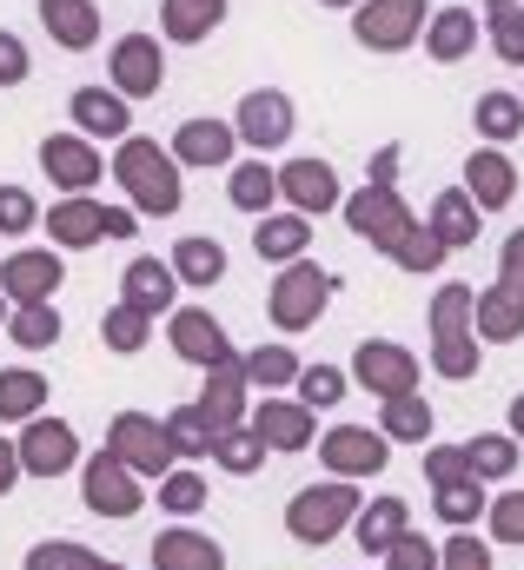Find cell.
I'll use <instances>...</instances> for the list:
<instances>
[{
	"label": "cell",
	"mask_w": 524,
	"mask_h": 570,
	"mask_svg": "<svg viewBox=\"0 0 524 570\" xmlns=\"http://www.w3.org/2000/svg\"><path fill=\"white\" fill-rule=\"evenodd\" d=\"M492 47L505 67H524V20H492Z\"/></svg>",
	"instance_id": "obj_45"
},
{
	"label": "cell",
	"mask_w": 524,
	"mask_h": 570,
	"mask_svg": "<svg viewBox=\"0 0 524 570\" xmlns=\"http://www.w3.org/2000/svg\"><path fill=\"white\" fill-rule=\"evenodd\" d=\"M74 120L94 134V140H120L133 120H127V100L120 94H107V87H87V94H74Z\"/></svg>",
	"instance_id": "obj_14"
},
{
	"label": "cell",
	"mask_w": 524,
	"mask_h": 570,
	"mask_svg": "<svg viewBox=\"0 0 524 570\" xmlns=\"http://www.w3.org/2000/svg\"><path fill=\"white\" fill-rule=\"evenodd\" d=\"M472 40H478V20H472L465 7H445L438 20H425V47H431V60H465Z\"/></svg>",
	"instance_id": "obj_17"
},
{
	"label": "cell",
	"mask_w": 524,
	"mask_h": 570,
	"mask_svg": "<svg viewBox=\"0 0 524 570\" xmlns=\"http://www.w3.org/2000/svg\"><path fill=\"white\" fill-rule=\"evenodd\" d=\"M485 20H524V0H485Z\"/></svg>",
	"instance_id": "obj_54"
},
{
	"label": "cell",
	"mask_w": 524,
	"mask_h": 570,
	"mask_svg": "<svg viewBox=\"0 0 524 570\" xmlns=\"http://www.w3.org/2000/svg\"><path fill=\"white\" fill-rule=\"evenodd\" d=\"M386 431H392V438H425V431H431V412L405 392V399H392V405H386Z\"/></svg>",
	"instance_id": "obj_35"
},
{
	"label": "cell",
	"mask_w": 524,
	"mask_h": 570,
	"mask_svg": "<svg viewBox=\"0 0 524 570\" xmlns=\"http://www.w3.org/2000/svg\"><path fill=\"white\" fill-rule=\"evenodd\" d=\"M220 20H226V0H166V7H159L166 40H206Z\"/></svg>",
	"instance_id": "obj_16"
},
{
	"label": "cell",
	"mask_w": 524,
	"mask_h": 570,
	"mask_svg": "<svg viewBox=\"0 0 524 570\" xmlns=\"http://www.w3.org/2000/svg\"><path fill=\"white\" fill-rule=\"evenodd\" d=\"M114 80H120V100H139V94H159V80H166V60H159V40H146V33H127L120 47H114Z\"/></svg>",
	"instance_id": "obj_7"
},
{
	"label": "cell",
	"mask_w": 524,
	"mask_h": 570,
	"mask_svg": "<svg viewBox=\"0 0 524 570\" xmlns=\"http://www.w3.org/2000/svg\"><path fill=\"white\" fill-rule=\"evenodd\" d=\"M220 273H226V253H220V239H179V253H173V279L213 285Z\"/></svg>",
	"instance_id": "obj_20"
},
{
	"label": "cell",
	"mask_w": 524,
	"mask_h": 570,
	"mask_svg": "<svg viewBox=\"0 0 524 570\" xmlns=\"http://www.w3.org/2000/svg\"><path fill=\"white\" fill-rule=\"evenodd\" d=\"M445 253H452V246H445L438 233H418V226H411V233H405V246H398L392 259L405 266V273H431V266H438Z\"/></svg>",
	"instance_id": "obj_33"
},
{
	"label": "cell",
	"mask_w": 524,
	"mask_h": 570,
	"mask_svg": "<svg viewBox=\"0 0 524 570\" xmlns=\"http://www.w3.org/2000/svg\"><path fill=\"white\" fill-rule=\"evenodd\" d=\"M166 504H173V511H200V504H206V484H200V478H173V484H166Z\"/></svg>",
	"instance_id": "obj_48"
},
{
	"label": "cell",
	"mask_w": 524,
	"mask_h": 570,
	"mask_svg": "<svg viewBox=\"0 0 524 570\" xmlns=\"http://www.w3.org/2000/svg\"><path fill=\"white\" fill-rule=\"evenodd\" d=\"M305 213H285V219H260V233H253V246H260V259H299L305 253Z\"/></svg>",
	"instance_id": "obj_23"
},
{
	"label": "cell",
	"mask_w": 524,
	"mask_h": 570,
	"mask_svg": "<svg viewBox=\"0 0 524 570\" xmlns=\"http://www.w3.org/2000/svg\"><path fill=\"white\" fill-rule=\"evenodd\" d=\"M40 166H47L60 186H74V193L100 179V159H94V146H87V140H47V146H40Z\"/></svg>",
	"instance_id": "obj_15"
},
{
	"label": "cell",
	"mask_w": 524,
	"mask_h": 570,
	"mask_svg": "<svg viewBox=\"0 0 524 570\" xmlns=\"http://www.w3.org/2000/svg\"><path fill=\"white\" fill-rule=\"evenodd\" d=\"M33 405H40V379H27V372L0 379V412H33Z\"/></svg>",
	"instance_id": "obj_42"
},
{
	"label": "cell",
	"mask_w": 524,
	"mask_h": 570,
	"mask_svg": "<svg viewBox=\"0 0 524 570\" xmlns=\"http://www.w3.org/2000/svg\"><path fill=\"white\" fill-rule=\"evenodd\" d=\"M438 372L445 379H465V372H478V345L458 332V338H438Z\"/></svg>",
	"instance_id": "obj_39"
},
{
	"label": "cell",
	"mask_w": 524,
	"mask_h": 570,
	"mask_svg": "<svg viewBox=\"0 0 524 570\" xmlns=\"http://www.w3.org/2000/svg\"><path fill=\"white\" fill-rule=\"evenodd\" d=\"M279 193H285L299 213H326V206H339V173H332L326 159H292V166L279 173Z\"/></svg>",
	"instance_id": "obj_9"
},
{
	"label": "cell",
	"mask_w": 524,
	"mask_h": 570,
	"mask_svg": "<svg viewBox=\"0 0 524 570\" xmlns=\"http://www.w3.org/2000/svg\"><path fill=\"white\" fill-rule=\"evenodd\" d=\"M87 498H94V511H114V518H127L133 504H139V498H133V484L114 471V464H94V478H87Z\"/></svg>",
	"instance_id": "obj_31"
},
{
	"label": "cell",
	"mask_w": 524,
	"mask_h": 570,
	"mask_svg": "<svg viewBox=\"0 0 524 570\" xmlns=\"http://www.w3.org/2000/svg\"><path fill=\"white\" fill-rule=\"evenodd\" d=\"M260 444H279V451H299L305 438H312V419L299 412V405H265L260 412Z\"/></svg>",
	"instance_id": "obj_25"
},
{
	"label": "cell",
	"mask_w": 524,
	"mask_h": 570,
	"mask_svg": "<svg viewBox=\"0 0 524 570\" xmlns=\"http://www.w3.org/2000/svg\"><path fill=\"white\" fill-rule=\"evenodd\" d=\"M40 20H47V33L60 40V47H94L100 40V13H94V0H40Z\"/></svg>",
	"instance_id": "obj_11"
},
{
	"label": "cell",
	"mask_w": 524,
	"mask_h": 570,
	"mask_svg": "<svg viewBox=\"0 0 524 570\" xmlns=\"http://www.w3.org/2000/svg\"><path fill=\"white\" fill-rule=\"evenodd\" d=\"M127 305L133 312H159V305H173V266H159V259H133L127 266Z\"/></svg>",
	"instance_id": "obj_18"
},
{
	"label": "cell",
	"mask_w": 524,
	"mask_h": 570,
	"mask_svg": "<svg viewBox=\"0 0 524 570\" xmlns=\"http://www.w3.org/2000/svg\"><path fill=\"white\" fill-rule=\"evenodd\" d=\"M173 345L193 358V365H226V332L213 312H179L173 318Z\"/></svg>",
	"instance_id": "obj_13"
},
{
	"label": "cell",
	"mask_w": 524,
	"mask_h": 570,
	"mask_svg": "<svg viewBox=\"0 0 524 570\" xmlns=\"http://www.w3.org/2000/svg\"><path fill=\"white\" fill-rule=\"evenodd\" d=\"M120 444H127V458H133V464H153V471L166 464V431L139 425V419H127V425H120Z\"/></svg>",
	"instance_id": "obj_34"
},
{
	"label": "cell",
	"mask_w": 524,
	"mask_h": 570,
	"mask_svg": "<svg viewBox=\"0 0 524 570\" xmlns=\"http://www.w3.org/2000/svg\"><path fill=\"white\" fill-rule=\"evenodd\" d=\"M512 425H518V431H524V399H518V405H512Z\"/></svg>",
	"instance_id": "obj_55"
},
{
	"label": "cell",
	"mask_w": 524,
	"mask_h": 570,
	"mask_svg": "<svg viewBox=\"0 0 524 570\" xmlns=\"http://www.w3.org/2000/svg\"><path fill=\"white\" fill-rule=\"evenodd\" d=\"M213 451H220L233 471H253V464H260V438H213Z\"/></svg>",
	"instance_id": "obj_46"
},
{
	"label": "cell",
	"mask_w": 524,
	"mask_h": 570,
	"mask_svg": "<svg viewBox=\"0 0 524 570\" xmlns=\"http://www.w3.org/2000/svg\"><path fill=\"white\" fill-rule=\"evenodd\" d=\"M27 219H33V199H27V193H0V226H7V233H20Z\"/></svg>",
	"instance_id": "obj_49"
},
{
	"label": "cell",
	"mask_w": 524,
	"mask_h": 570,
	"mask_svg": "<svg viewBox=\"0 0 524 570\" xmlns=\"http://www.w3.org/2000/svg\"><path fill=\"white\" fill-rule=\"evenodd\" d=\"M200 419H206L213 431H226L233 419H240V379H233V365H213V385H206Z\"/></svg>",
	"instance_id": "obj_27"
},
{
	"label": "cell",
	"mask_w": 524,
	"mask_h": 570,
	"mask_svg": "<svg viewBox=\"0 0 524 570\" xmlns=\"http://www.w3.org/2000/svg\"><path fill=\"white\" fill-rule=\"evenodd\" d=\"M392 570H431V551H425V544H411V538H398Z\"/></svg>",
	"instance_id": "obj_51"
},
{
	"label": "cell",
	"mask_w": 524,
	"mask_h": 570,
	"mask_svg": "<svg viewBox=\"0 0 524 570\" xmlns=\"http://www.w3.org/2000/svg\"><path fill=\"white\" fill-rule=\"evenodd\" d=\"M478 134H485V140H518L524 134V100L518 94H485V100H478Z\"/></svg>",
	"instance_id": "obj_26"
},
{
	"label": "cell",
	"mask_w": 524,
	"mask_h": 570,
	"mask_svg": "<svg viewBox=\"0 0 524 570\" xmlns=\"http://www.w3.org/2000/svg\"><path fill=\"white\" fill-rule=\"evenodd\" d=\"M13 80H27V47L13 33H0V87H13Z\"/></svg>",
	"instance_id": "obj_47"
},
{
	"label": "cell",
	"mask_w": 524,
	"mask_h": 570,
	"mask_svg": "<svg viewBox=\"0 0 524 570\" xmlns=\"http://www.w3.org/2000/svg\"><path fill=\"white\" fill-rule=\"evenodd\" d=\"M166 444H179V451H213V425H206L200 412H179V419L166 425Z\"/></svg>",
	"instance_id": "obj_41"
},
{
	"label": "cell",
	"mask_w": 524,
	"mask_h": 570,
	"mask_svg": "<svg viewBox=\"0 0 524 570\" xmlns=\"http://www.w3.org/2000/svg\"><path fill=\"white\" fill-rule=\"evenodd\" d=\"M505 285L524 292V233H512V246H505Z\"/></svg>",
	"instance_id": "obj_52"
},
{
	"label": "cell",
	"mask_w": 524,
	"mask_h": 570,
	"mask_svg": "<svg viewBox=\"0 0 524 570\" xmlns=\"http://www.w3.org/2000/svg\"><path fill=\"white\" fill-rule=\"evenodd\" d=\"M326 458H332L339 471H379V464H386V444H379L372 431H332V438H326Z\"/></svg>",
	"instance_id": "obj_22"
},
{
	"label": "cell",
	"mask_w": 524,
	"mask_h": 570,
	"mask_svg": "<svg viewBox=\"0 0 524 570\" xmlns=\"http://www.w3.org/2000/svg\"><path fill=\"white\" fill-rule=\"evenodd\" d=\"M153 551H159L166 570H220V551H213L206 538H186V531H179V538H159Z\"/></svg>",
	"instance_id": "obj_30"
},
{
	"label": "cell",
	"mask_w": 524,
	"mask_h": 570,
	"mask_svg": "<svg viewBox=\"0 0 524 570\" xmlns=\"http://www.w3.org/2000/svg\"><path fill=\"white\" fill-rule=\"evenodd\" d=\"M246 379H260V385H285V379H299V365H292V352H253L246 358Z\"/></svg>",
	"instance_id": "obj_38"
},
{
	"label": "cell",
	"mask_w": 524,
	"mask_h": 570,
	"mask_svg": "<svg viewBox=\"0 0 524 570\" xmlns=\"http://www.w3.org/2000/svg\"><path fill=\"white\" fill-rule=\"evenodd\" d=\"M326 7H352V0H326Z\"/></svg>",
	"instance_id": "obj_56"
},
{
	"label": "cell",
	"mask_w": 524,
	"mask_h": 570,
	"mask_svg": "<svg viewBox=\"0 0 524 570\" xmlns=\"http://www.w3.org/2000/svg\"><path fill=\"white\" fill-rule=\"evenodd\" d=\"M27 444H33V471H60V464H74V431L67 425H40Z\"/></svg>",
	"instance_id": "obj_32"
},
{
	"label": "cell",
	"mask_w": 524,
	"mask_h": 570,
	"mask_svg": "<svg viewBox=\"0 0 524 570\" xmlns=\"http://www.w3.org/2000/svg\"><path fill=\"white\" fill-rule=\"evenodd\" d=\"M107 345H114V352H139V345H146V312L120 305V312L107 318Z\"/></svg>",
	"instance_id": "obj_37"
},
{
	"label": "cell",
	"mask_w": 524,
	"mask_h": 570,
	"mask_svg": "<svg viewBox=\"0 0 524 570\" xmlns=\"http://www.w3.org/2000/svg\"><path fill=\"white\" fill-rule=\"evenodd\" d=\"M346 518H352V491H346V484H312V491H299V504H292V538L326 544Z\"/></svg>",
	"instance_id": "obj_5"
},
{
	"label": "cell",
	"mask_w": 524,
	"mask_h": 570,
	"mask_svg": "<svg viewBox=\"0 0 524 570\" xmlns=\"http://www.w3.org/2000/svg\"><path fill=\"white\" fill-rule=\"evenodd\" d=\"M54 338H60V318H54L47 305L20 312V345H54Z\"/></svg>",
	"instance_id": "obj_43"
},
{
	"label": "cell",
	"mask_w": 524,
	"mask_h": 570,
	"mask_svg": "<svg viewBox=\"0 0 524 570\" xmlns=\"http://www.w3.org/2000/svg\"><path fill=\"white\" fill-rule=\"evenodd\" d=\"M512 193H518L512 159H505V153H472V166H465V199H472L478 213H498V206H512Z\"/></svg>",
	"instance_id": "obj_8"
},
{
	"label": "cell",
	"mask_w": 524,
	"mask_h": 570,
	"mask_svg": "<svg viewBox=\"0 0 524 570\" xmlns=\"http://www.w3.org/2000/svg\"><path fill=\"white\" fill-rule=\"evenodd\" d=\"M272 193H279V173H265V159H246V166L233 173V206H240V213H265Z\"/></svg>",
	"instance_id": "obj_28"
},
{
	"label": "cell",
	"mask_w": 524,
	"mask_h": 570,
	"mask_svg": "<svg viewBox=\"0 0 524 570\" xmlns=\"http://www.w3.org/2000/svg\"><path fill=\"white\" fill-rule=\"evenodd\" d=\"M114 173L127 179L133 206H146V213H179V159L159 153L153 140H127L120 159H114Z\"/></svg>",
	"instance_id": "obj_1"
},
{
	"label": "cell",
	"mask_w": 524,
	"mask_h": 570,
	"mask_svg": "<svg viewBox=\"0 0 524 570\" xmlns=\"http://www.w3.org/2000/svg\"><path fill=\"white\" fill-rule=\"evenodd\" d=\"M233 140H240V134H233L226 120H186L179 140H173V159H179V166H226V159H233Z\"/></svg>",
	"instance_id": "obj_10"
},
{
	"label": "cell",
	"mask_w": 524,
	"mask_h": 570,
	"mask_svg": "<svg viewBox=\"0 0 524 570\" xmlns=\"http://www.w3.org/2000/svg\"><path fill=\"white\" fill-rule=\"evenodd\" d=\"M326 298H332V279L319 273V266H285V279L272 285V318L285 325V332H299V325H312L319 312H326Z\"/></svg>",
	"instance_id": "obj_4"
},
{
	"label": "cell",
	"mask_w": 524,
	"mask_h": 570,
	"mask_svg": "<svg viewBox=\"0 0 524 570\" xmlns=\"http://www.w3.org/2000/svg\"><path fill=\"white\" fill-rule=\"evenodd\" d=\"M512 458H518V451H512V438H478V444H472V464H478V471H492V478H498V471H512Z\"/></svg>",
	"instance_id": "obj_44"
},
{
	"label": "cell",
	"mask_w": 524,
	"mask_h": 570,
	"mask_svg": "<svg viewBox=\"0 0 524 570\" xmlns=\"http://www.w3.org/2000/svg\"><path fill=\"white\" fill-rule=\"evenodd\" d=\"M431 233H438L445 246H472V239H478V206H472L465 193H445V199L431 206Z\"/></svg>",
	"instance_id": "obj_21"
},
{
	"label": "cell",
	"mask_w": 524,
	"mask_h": 570,
	"mask_svg": "<svg viewBox=\"0 0 524 570\" xmlns=\"http://www.w3.org/2000/svg\"><path fill=\"white\" fill-rule=\"evenodd\" d=\"M498 538H524V498H505L498 504Z\"/></svg>",
	"instance_id": "obj_50"
},
{
	"label": "cell",
	"mask_w": 524,
	"mask_h": 570,
	"mask_svg": "<svg viewBox=\"0 0 524 570\" xmlns=\"http://www.w3.org/2000/svg\"><path fill=\"white\" fill-rule=\"evenodd\" d=\"M352 33L372 53H398V47H411L425 33V0H366L359 20H352Z\"/></svg>",
	"instance_id": "obj_2"
},
{
	"label": "cell",
	"mask_w": 524,
	"mask_h": 570,
	"mask_svg": "<svg viewBox=\"0 0 524 570\" xmlns=\"http://www.w3.org/2000/svg\"><path fill=\"white\" fill-rule=\"evenodd\" d=\"M299 392H305V405H339L346 399V379L332 365H312V372H299Z\"/></svg>",
	"instance_id": "obj_36"
},
{
	"label": "cell",
	"mask_w": 524,
	"mask_h": 570,
	"mask_svg": "<svg viewBox=\"0 0 524 570\" xmlns=\"http://www.w3.org/2000/svg\"><path fill=\"white\" fill-rule=\"evenodd\" d=\"M233 134H240V140L246 146H285L292 140V100H285V94H272V87H265V94H246V100H240V120H233Z\"/></svg>",
	"instance_id": "obj_6"
},
{
	"label": "cell",
	"mask_w": 524,
	"mask_h": 570,
	"mask_svg": "<svg viewBox=\"0 0 524 570\" xmlns=\"http://www.w3.org/2000/svg\"><path fill=\"white\" fill-rule=\"evenodd\" d=\"M7 285H13L20 298H47V285H60V266H54L47 253H20V259L7 266Z\"/></svg>",
	"instance_id": "obj_29"
},
{
	"label": "cell",
	"mask_w": 524,
	"mask_h": 570,
	"mask_svg": "<svg viewBox=\"0 0 524 570\" xmlns=\"http://www.w3.org/2000/svg\"><path fill=\"white\" fill-rule=\"evenodd\" d=\"M346 219H352V233H359V239H372V246H386V253H398V246H405V233H411V213L398 206L392 179H372L359 199H346Z\"/></svg>",
	"instance_id": "obj_3"
},
{
	"label": "cell",
	"mask_w": 524,
	"mask_h": 570,
	"mask_svg": "<svg viewBox=\"0 0 524 570\" xmlns=\"http://www.w3.org/2000/svg\"><path fill=\"white\" fill-rule=\"evenodd\" d=\"M359 379H366L372 392H386V399H405L411 379H418V365H411V352H398V345H366V352H359Z\"/></svg>",
	"instance_id": "obj_12"
},
{
	"label": "cell",
	"mask_w": 524,
	"mask_h": 570,
	"mask_svg": "<svg viewBox=\"0 0 524 570\" xmlns=\"http://www.w3.org/2000/svg\"><path fill=\"white\" fill-rule=\"evenodd\" d=\"M398 524H405L398 504H379V511L359 524V544H366V551H386V544H398Z\"/></svg>",
	"instance_id": "obj_40"
},
{
	"label": "cell",
	"mask_w": 524,
	"mask_h": 570,
	"mask_svg": "<svg viewBox=\"0 0 524 570\" xmlns=\"http://www.w3.org/2000/svg\"><path fill=\"white\" fill-rule=\"evenodd\" d=\"M478 325H485L492 338H518V325H524V292L518 285L485 292V298H478Z\"/></svg>",
	"instance_id": "obj_24"
},
{
	"label": "cell",
	"mask_w": 524,
	"mask_h": 570,
	"mask_svg": "<svg viewBox=\"0 0 524 570\" xmlns=\"http://www.w3.org/2000/svg\"><path fill=\"white\" fill-rule=\"evenodd\" d=\"M452 570H492V564H485V551H478L472 538H458V544H452Z\"/></svg>",
	"instance_id": "obj_53"
},
{
	"label": "cell",
	"mask_w": 524,
	"mask_h": 570,
	"mask_svg": "<svg viewBox=\"0 0 524 570\" xmlns=\"http://www.w3.org/2000/svg\"><path fill=\"white\" fill-rule=\"evenodd\" d=\"M54 239H60V246H94V239H107V206L67 199V206L54 213Z\"/></svg>",
	"instance_id": "obj_19"
}]
</instances>
